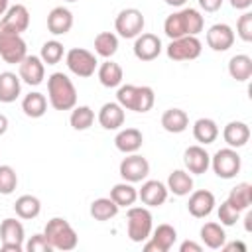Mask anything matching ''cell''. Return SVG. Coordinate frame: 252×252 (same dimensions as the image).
<instances>
[{
    "mask_svg": "<svg viewBox=\"0 0 252 252\" xmlns=\"http://www.w3.org/2000/svg\"><path fill=\"white\" fill-rule=\"evenodd\" d=\"M14 211H16V215L20 219H26V220L35 219L41 213V201L37 197H33V195H22V197L16 199Z\"/></svg>",
    "mask_w": 252,
    "mask_h": 252,
    "instance_id": "cell-34",
    "label": "cell"
},
{
    "mask_svg": "<svg viewBox=\"0 0 252 252\" xmlns=\"http://www.w3.org/2000/svg\"><path fill=\"white\" fill-rule=\"evenodd\" d=\"M96 75H98L100 85L106 87V89L120 87V83H122V79H124L122 67H120L118 63H114V61H110V59L104 61V63H100V67L96 69Z\"/></svg>",
    "mask_w": 252,
    "mask_h": 252,
    "instance_id": "cell-24",
    "label": "cell"
},
{
    "mask_svg": "<svg viewBox=\"0 0 252 252\" xmlns=\"http://www.w3.org/2000/svg\"><path fill=\"white\" fill-rule=\"evenodd\" d=\"M116 51H118V37H116V33H112V32L96 33V37H94V53L96 55H100L104 59H110Z\"/></svg>",
    "mask_w": 252,
    "mask_h": 252,
    "instance_id": "cell-36",
    "label": "cell"
},
{
    "mask_svg": "<svg viewBox=\"0 0 252 252\" xmlns=\"http://www.w3.org/2000/svg\"><path fill=\"white\" fill-rule=\"evenodd\" d=\"M234 43V32L228 24H215L207 32V45L213 51H226Z\"/></svg>",
    "mask_w": 252,
    "mask_h": 252,
    "instance_id": "cell-16",
    "label": "cell"
},
{
    "mask_svg": "<svg viewBox=\"0 0 252 252\" xmlns=\"http://www.w3.org/2000/svg\"><path fill=\"white\" fill-rule=\"evenodd\" d=\"M118 211H120V207H118L110 197H98V199H94V201L91 203V209H89L91 217H93L94 220H100V222L114 219V217L118 215Z\"/></svg>",
    "mask_w": 252,
    "mask_h": 252,
    "instance_id": "cell-27",
    "label": "cell"
},
{
    "mask_svg": "<svg viewBox=\"0 0 252 252\" xmlns=\"http://www.w3.org/2000/svg\"><path fill=\"white\" fill-rule=\"evenodd\" d=\"M222 250H226V252H230V250H238V252H246V244H242V242H224L222 246H220Z\"/></svg>",
    "mask_w": 252,
    "mask_h": 252,
    "instance_id": "cell-47",
    "label": "cell"
},
{
    "mask_svg": "<svg viewBox=\"0 0 252 252\" xmlns=\"http://www.w3.org/2000/svg\"><path fill=\"white\" fill-rule=\"evenodd\" d=\"M230 6L234 10H248L252 6V0H230Z\"/></svg>",
    "mask_w": 252,
    "mask_h": 252,
    "instance_id": "cell-48",
    "label": "cell"
},
{
    "mask_svg": "<svg viewBox=\"0 0 252 252\" xmlns=\"http://www.w3.org/2000/svg\"><path fill=\"white\" fill-rule=\"evenodd\" d=\"M152 213L146 207H128L126 213V230L132 242H146L152 234Z\"/></svg>",
    "mask_w": 252,
    "mask_h": 252,
    "instance_id": "cell-4",
    "label": "cell"
},
{
    "mask_svg": "<svg viewBox=\"0 0 252 252\" xmlns=\"http://www.w3.org/2000/svg\"><path fill=\"white\" fill-rule=\"evenodd\" d=\"M193 136L203 146L213 144L219 138V126H217V122L213 118H199L193 124Z\"/></svg>",
    "mask_w": 252,
    "mask_h": 252,
    "instance_id": "cell-29",
    "label": "cell"
},
{
    "mask_svg": "<svg viewBox=\"0 0 252 252\" xmlns=\"http://www.w3.org/2000/svg\"><path fill=\"white\" fill-rule=\"evenodd\" d=\"M228 75L238 81V83H244L252 77V57L244 55V53H238L234 55L230 61H228Z\"/></svg>",
    "mask_w": 252,
    "mask_h": 252,
    "instance_id": "cell-30",
    "label": "cell"
},
{
    "mask_svg": "<svg viewBox=\"0 0 252 252\" xmlns=\"http://www.w3.org/2000/svg\"><path fill=\"white\" fill-rule=\"evenodd\" d=\"M18 65H20V75H18L20 81L37 87L45 79V63L41 61L39 55H26Z\"/></svg>",
    "mask_w": 252,
    "mask_h": 252,
    "instance_id": "cell-12",
    "label": "cell"
},
{
    "mask_svg": "<svg viewBox=\"0 0 252 252\" xmlns=\"http://www.w3.org/2000/svg\"><path fill=\"white\" fill-rule=\"evenodd\" d=\"M110 199L118 207H132L136 203V199H138V189L134 187V183H128V181L116 183L110 189Z\"/></svg>",
    "mask_w": 252,
    "mask_h": 252,
    "instance_id": "cell-32",
    "label": "cell"
},
{
    "mask_svg": "<svg viewBox=\"0 0 252 252\" xmlns=\"http://www.w3.org/2000/svg\"><path fill=\"white\" fill-rule=\"evenodd\" d=\"M18 187V175L12 165H0V195H10Z\"/></svg>",
    "mask_w": 252,
    "mask_h": 252,
    "instance_id": "cell-40",
    "label": "cell"
},
{
    "mask_svg": "<svg viewBox=\"0 0 252 252\" xmlns=\"http://www.w3.org/2000/svg\"><path fill=\"white\" fill-rule=\"evenodd\" d=\"M43 234L47 238V242L51 244L53 250H73L79 242V236L75 232V228L69 224V220L61 219V217H53L47 220L45 228H43Z\"/></svg>",
    "mask_w": 252,
    "mask_h": 252,
    "instance_id": "cell-3",
    "label": "cell"
},
{
    "mask_svg": "<svg viewBox=\"0 0 252 252\" xmlns=\"http://www.w3.org/2000/svg\"><path fill=\"white\" fill-rule=\"evenodd\" d=\"M6 130H8V118L4 114H0V136L6 134Z\"/></svg>",
    "mask_w": 252,
    "mask_h": 252,
    "instance_id": "cell-49",
    "label": "cell"
},
{
    "mask_svg": "<svg viewBox=\"0 0 252 252\" xmlns=\"http://www.w3.org/2000/svg\"><path fill=\"white\" fill-rule=\"evenodd\" d=\"M167 191L177 197H185L193 191V177L185 169H173L167 177Z\"/></svg>",
    "mask_w": 252,
    "mask_h": 252,
    "instance_id": "cell-25",
    "label": "cell"
},
{
    "mask_svg": "<svg viewBox=\"0 0 252 252\" xmlns=\"http://www.w3.org/2000/svg\"><path fill=\"white\" fill-rule=\"evenodd\" d=\"M63 43L57 41V39H49L41 45V51H39V57L43 63L47 65H57L61 59H63Z\"/></svg>",
    "mask_w": 252,
    "mask_h": 252,
    "instance_id": "cell-38",
    "label": "cell"
},
{
    "mask_svg": "<svg viewBox=\"0 0 252 252\" xmlns=\"http://www.w3.org/2000/svg\"><path fill=\"white\" fill-rule=\"evenodd\" d=\"M150 240L158 246L159 252H169L177 240V230L171 224H158L156 228H152Z\"/></svg>",
    "mask_w": 252,
    "mask_h": 252,
    "instance_id": "cell-28",
    "label": "cell"
},
{
    "mask_svg": "<svg viewBox=\"0 0 252 252\" xmlns=\"http://www.w3.org/2000/svg\"><path fill=\"white\" fill-rule=\"evenodd\" d=\"M201 240H203V244L207 248L219 250L226 242V234H224L222 224H219V222H205L201 226Z\"/></svg>",
    "mask_w": 252,
    "mask_h": 252,
    "instance_id": "cell-31",
    "label": "cell"
},
{
    "mask_svg": "<svg viewBox=\"0 0 252 252\" xmlns=\"http://www.w3.org/2000/svg\"><path fill=\"white\" fill-rule=\"evenodd\" d=\"M222 138H224V142L228 144V148H234V150H236V148H242V146H246L248 140H250V128H248L246 122L232 120V122H228V124L224 126Z\"/></svg>",
    "mask_w": 252,
    "mask_h": 252,
    "instance_id": "cell-21",
    "label": "cell"
},
{
    "mask_svg": "<svg viewBox=\"0 0 252 252\" xmlns=\"http://www.w3.org/2000/svg\"><path fill=\"white\" fill-rule=\"evenodd\" d=\"M187 0H165V4H169V6H175V8H179V6H183Z\"/></svg>",
    "mask_w": 252,
    "mask_h": 252,
    "instance_id": "cell-51",
    "label": "cell"
},
{
    "mask_svg": "<svg viewBox=\"0 0 252 252\" xmlns=\"http://www.w3.org/2000/svg\"><path fill=\"white\" fill-rule=\"evenodd\" d=\"M183 163L189 173L201 175L211 167V156L203 146H189L183 154Z\"/></svg>",
    "mask_w": 252,
    "mask_h": 252,
    "instance_id": "cell-18",
    "label": "cell"
},
{
    "mask_svg": "<svg viewBox=\"0 0 252 252\" xmlns=\"http://www.w3.org/2000/svg\"><path fill=\"white\" fill-rule=\"evenodd\" d=\"M26 55H28V47H26L24 37L20 33H12V32L0 28V57L6 63L16 65Z\"/></svg>",
    "mask_w": 252,
    "mask_h": 252,
    "instance_id": "cell-9",
    "label": "cell"
},
{
    "mask_svg": "<svg viewBox=\"0 0 252 252\" xmlns=\"http://www.w3.org/2000/svg\"><path fill=\"white\" fill-rule=\"evenodd\" d=\"M65 2H77V0H65Z\"/></svg>",
    "mask_w": 252,
    "mask_h": 252,
    "instance_id": "cell-53",
    "label": "cell"
},
{
    "mask_svg": "<svg viewBox=\"0 0 252 252\" xmlns=\"http://www.w3.org/2000/svg\"><path fill=\"white\" fill-rule=\"evenodd\" d=\"M8 8H10V6H8V0H0V16H4Z\"/></svg>",
    "mask_w": 252,
    "mask_h": 252,
    "instance_id": "cell-52",
    "label": "cell"
},
{
    "mask_svg": "<svg viewBox=\"0 0 252 252\" xmlns=\"http://www.w3.org/2000/svg\"><path fill=\"white\" fill-rule=\"evenodd\" d=\"M71 110L73 112L69 116V122H71V128L73 130L83 132V130H89L93 126V122H94V110L91 106L83 104V106H73Z\"/></svg>",
    "mask_w": 252,
    "mask_h": 252,
    "instance_id": "cell-37",
    "label": "cell"
},
{
    "mask_svg": "<svg viewBox=\"0 0 252 252\" xmlns=\"http://www.w3.org/2000/svg\"><path fill=\"white\" fill-rule=\"evenodd\" d=\"M238 219H240V211H236L228 201L220 203V207H219V220H220L222 226H232V224H236Z\"/></svg>",
    "mask_w": 252,
    "mask_h": 252,
    "instance_id": "cell-42",
    "label": "cell"
},
{
    "mask_svg": "<svg viewBox=\"0 0 252 252\" xmlns=\"http://www.w3.org/2000/svg\"><path fill=\"white\" fill-rule=\"evenodd\" d=\"M244 228L250 232V228H252V213L246 215V219H244Z\"/></svg>",
    "mask_w": 252,
    "mask_h": 252,
    "instance_id": "cell-50",
    "label": "cell"
},
{
    "mask_svg": "<svg viewBox=\"0 0 252 252\" xmlns=\"http://www.w3.org/2000/svg\"><path fill=\"white\" fill-rule=\"evenodd\" d=\"M126 120L124 108L118 102H104L98 110V124L104 130H118Z\"/></svg>",
    "mask_w": 252,
    "mask_h": 252,
    "instance_id": "cell-20",
    "label": "cell"
},
{
    "mask_svg": "<svg viewBox=\"0 0 252 252\" xmlns=\"http://www.w3.org/2000/svg\"><path fill=\"white\" fill-rule=\"evenodd\" d=\"M142 144H144V136L138 128H124L114 138V146L122 154H134L142 148Z\"/></svg>",
    "mask_w": 252,
    "mask_h": 252,
    "instance_id": "cell-22",
    "label": "cell"
},
{
    "mask_svg": "<svg viewBox=\"0 0 252 252\" xmlns=\"http://www.w3.org/2000/svg\"><path fill=\"white\" fill-rule=\"evenodd\" d=\"M156 102V94H154V89L148 87V85H142L136 89V100H134V112H148L152 110Z\"/></svg>",
    "mask_w": 252,
    "mask_h": 252,
    "instance_id": "cell-39",
    "label": "cell"
},
{
    "mask_svg": "<svg viewBox=\"0 0 252 252\" xmlns=\"http://www.w3.org/2000/svg\"><path fill=\"white\" fill-rule=\"evenodd\" d=\"M22 91V83L20 77L12 71H4L0 73V102H14L20 96Z\"/></svg>",
    "mask_w": 252,
    "mask_h": 252,
    "instance_id": "cell-26",
    "label": "cell"
},
{
    "mask_svg": "<svg viewBox=\"0 0 252 252\" xmlns=\"http://www.w3.org/2000/svg\"><path fill=\"white\" fill-rule=\"evenodd\" d=\"M211 167L217 177L220 179H232L242 167V159L234 148H222L211 158Z\"/></svg>",
    "mask_w": 252,
    "mask_h": 252,
    "instance_id": "cell-5",
    "label": "cell"
},
{
    "mask_svg": "<svg viewBox=\"0 0 252 252\" xmlns=\"http://www.w3.org/2000/svg\"><path fill=\"white\" fill-rule=\"evenodd\" d=\"M236 211H246L250 205H252V185L250 183H246V181H242V183H238L236 187H232L230 189V193H228V199H226Z\"/></svg>",
    "mask_w": 252,
    "mask_h": 252,
    "instance_id": "cell-33",
    "label": "cell"
},
{
    "mask_svg": "<svg viewBox=\"0 0 252 252\" xmlns=\"http://www.w3.org/2000/svg\"><path fill=\"white\" fill-rule=\"evenodd\" d=\"M167 185H163L158 179H148L142 183L140 191H138V199L146 205V207H159L165 203L167 199Z\"/></svg>",
    "mask_w": 252,
    "mask_h": 252,
    "instance_id": "cell-15",
    "label": "cell"
},
{
    "mask_svg": "<svg viewBox=\"0 0 252 252\" xmlns=\"http://www.w3.org/2000/svg\"><path fill=\"white\" fill-rule=\"evenodd\" d=\"M118 171H120V177L124 181H128V183H140L150 173V161L144 156H140V154L134 152V154H128L120 161Z\"/></svg>",
    "mask_w": 252,
    "mask_h": 252,
    "instance_id": "cell-11",
    "label": "cell"
},
{
    "mask_svg": "<svg viewBox=\"0 0 252 252\" xmlns=\"http://www.w3.org/2000/svg\"><path fill=\"white\" fill-rule=\"evenodd\" d=\"M22 110L30 118H41L47 110V98L41 93H30L22 100Z\"/></svg>",
    "mask_w": 252,
    "mask_h": 252,
    "instance_id": "cell-35",
    "label": "cell"
},
{
    "mask_svg": "<svg viewBox=\"0 0 252 252\" xmlns=\"http://www.w3.org/2000/svg\"><path fill=\"white\" fill-rule=\"evenodd\" d=\"M161 53V39L156 33H140L134 37V55L140 61H154Z\"/></svg>",
    "mask_w": 252,
    "mask_h": 252,
    "instance_id": "cell-14",
    "label": "cell"
},
{
    "mask_svg": "<svg viewBox=\"0 0 252 252\" xmlns=\"http://www.w3.org/2000/svg\"><path fill=\"white\" fill-rule=\"evenodd\" d=\"M224 0H199V6L205 10V12H217L220 6H222Z\"/></svg>",
    "mask_w": 252,
    "mask_h": 252,
    "instance_id": "cell-45",
    "label": "cell"
},
{
    "mask_svg": "<svg viewBox=\"0 0 252 252\" xmlns=\"http://www.w3.org/2000/svg\"><path fill=\"white\" fill-rule=\"evenodd\" d=\"M73 28V14L63 6H55L47 14V30L53 35H65Z\"/></svg>",
    "mask_w": 252,
    "mask_h": 252,
    "instance_id": "cell-19",
    "label": "cell"
},
{
    "mask_svg": "<svg viewBox=\"0 0 252 252\" xmlns=\"http://www.w3.org/2000/svg\"><path fill=\"white\" fill-rule=\"evenodd\" d=\"M26 230L24 224L16 219H4L0 222V240L4 252H22L24 250Z\"/></svg>",
    "mask_w": 252,
    "mask_h": 252,
    "instance_id": "cell-10",
    "label": "cell"
},
{
    "mask_svg": "<svg viewBox=\"0 0 252 252\" xmlns=\"http://www.w3.org/2000/svg\"><path fill=\"white\" fill-rule=\"evenodd\" d=\"M136 89L138 85H120L118 93H116V102L124 108V110H132L134 108V100H136Z\"/></svg>",
    "mask_w": 252,
    "mask_h": 252,
    "instance_id": "cell-41",
    "label": "cell"
},
{
    "mask_svg": "<svg viewBox=\"0 0 252 252\" xmlns=\"http://www.w3.org/2000/svg\"><path fill=\"white\" fill-rule=\"evenodd\" d=\"M201 250H203V246L197 244V242H193V240H185L179 246V252H201Z\"/></svg>",
    "mask_w": 252,
    "mask_h": 252,
    "instance_id": "cell-46",
    "label": "cell"
},
{
    "mask_svg": "<svg viewBox=\"0 0 252 252\" xmlns=\"http://www.w3.org/2000/svg\"><path fill=\"white\" fill-rule=\"evenodd\" d=\"M65 63H67V67L73 75L83 77V79L93 77L94 71H96V65H98L94 53H91L89 49H83V47L69 49L67 55H65Z\"/></svg>",
    "mask_w": 252,
    "mask_h": 252,
    "instance_id": "cell-7",
    "label": "cell"
},
{
    "mask_svg": "<svg viewBox=\"0 0 252 252\" xmlns=\"http://www.w3.org/2000/svg\"><path fill=\"white\" fill-rule=\"evenodd\" d=\"M203 51V43L197 35H183V37H175L169 41V45L165 47V53L169 59L173 61H191L197 59Z\"/></svg>",
    "mask_w": 252,
    "mask_h": 252,
    "instance_id": "cell-6",
    "label": "cell"
},
{
    "mask_svg": "<svg viewBox=\"0 0 252 252\" xmlns=\"http://www.w3.org/2000/svg\"><path fill=\"white\" fill-rule=\"evenodd\" d=\"M236 35L242 41H252V14L244 12L236 22Z\"/></svg>",
    "mask_w": 252,
    "mask_h": 252,
    "instance_id": "cell-43",
    "label": "cell"
},
{
    "mask_svg": "<svg viewBox=\"0 0 252 252\" xmlns=\"http://www.w3.org/2000/svg\"><path fill=\"white\" fill-rule=\"evenodd\" d=\"M215 205H217L215 203V195L211 191H207V189H199V191H191L187 209L195 219H205V217H209L213 213Z\"/></svg>",
    "mask_w": 252,
    "mask_h": 252,
    "instance_id": "cell-17",
    "label": "cell"
},
{
    "mask_svg": "<svg viewBox=\"0 0 252 252\" xmlns=\"http://www.w3.org/2000/svg\"><path fill=\"white\" fill-rule=\"evenodd\" d=\"M28 26H30V12H28V8L24 4L10 6L6 10L2 22H0V28L2 30H8V32L20 33V35H22V32L28 30Z\"/></svg>",
    "mask_w": 252,
    "mask_h": 252,
    "instance_id": "cell-13",
    "label": "cell"
},
{
    "mask_svg": "<svg viewBox=\"0 0 252 252\" xmlns=\"http://www.w3.org/2000/svg\"><path fill=\"white\" fill-rule=\"evenodd\" d=\"M49 104L55 110H71L77 106V89L65 73H51L47 79Z\"/></svg>",
    "mask_w": 252,
    "mask_h": 252,
    "instance_id": "cell-2",
    "label": "cell"
},
{
    "mask_svg": "<svg viewBox=\"0 0 252 252\" xmlns=\"http://www.w3.org/2000/svg\"><path fill=\"white\" fill-rule=\"evenodd\" d=\"M144 26H146L144 14H142L138 8H124V10L116 16V20H114V30H116L118 35L124 37V39L138 37V35L144 32Z\"/></svg>",
    "mask_w": 252,
    "mask_h": 252,
    "instance_id": "cell-8",
    "label": "cell"
},
{
    "mask_svg": "<svg viewBox=\"0 0 252 252\" xmlns=\"http://www.w3.org/2000/svg\"><path fill=\"white\" fill-rule=\"evenodd\" d=\"M24 248H26L28 252H51V250H53L51 244L47 242L45 234H33V236L26 242Z\"/></svg>",
    "mask_w": 252,
    "mask_h": 252,
    "instance_id": "cell-44",
    "label": "cell"
},
{
    "mask_svg": "<svg viewBox=\"0 0 252 252\" xmlns=\"http://www.w3.org/2000/svg\"><path fill=\"white\" fill-rule=\"evenodd\" d=\"M203 28H205V20L201 12L195 8H183L179 12H173L163 22V32L169 39L183 35H199Z\"/></svg>",
    "mask_w": 252,
    "mask_h": 252,
    "instance_id": "cell-1",
    "label": "cell"
},
{
    "mask_svg": "<svg viewBox=\"0 0 252 252\" xmlns=\"http://www.w3.org/2000/svg\"><path fill=\"white\" fill-rule=\"evenodd\" d=\"M161 126L165 132L169 134H181L187 130L189 126V116L185 110L181 108H167L163 114H161Z\"/></svg>",
    "mask_w": 252,
    "mask_h": 252,
    "instance_id": "cell-23",
    "label": "cell"
}]
</instances>
